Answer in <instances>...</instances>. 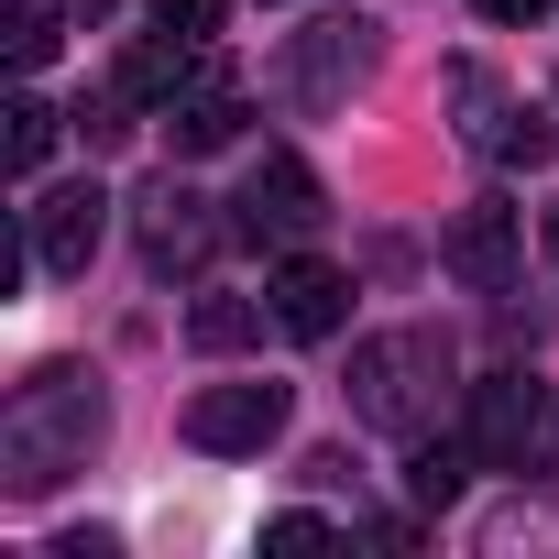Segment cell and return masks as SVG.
Here are the masks:
<instances>
[{
    "label": "cell",
    "instance_id": "cell-1",
    "mask_svg": "<svg viewBox=\"0 0 559 559\" xmlns=\"http://www.w3.org/2000/svg\"><path fill=\"white\" fill-rule=\"evenodd\" d=\"M99 439H110V384H99L88 362H45V373H23L12 406H0V483L34 504V493H56L67 472H88Z\"/></svg>",
    "mask_w": 559,
    "mask_h": 559
},
{
    "label": "cell",
    "instance_id": "cell-2",
    "mask_svg": "<svg viewBox=\"0 0 559 559\" xmlns=\"http://www.w3.org/2000/svg\"><path fill=\"white\" fill-rule=\"evenodd\" d=\"M450 373L461 362H450L439 330H384V341L352 352V417L384 428V439H428L439 406H450Z\"/></svg>",
    "mask_w": 559,
    "mask_h": 559
},
{
    "label": "cell",
    "instance_id": "cell-3",
    "mask_svg": "<svg viewBox=\"0 0 559 559\" xmlns=\"http://www.w3.org/2000/svg\"><path fill=\"white\" fill-rule=\"evenodd\" d=\"M472 450L483 472H548L559 461V406L537 373H483L472 384Z\"/></svg>",
    "mask_w": 559,
    "mask_h": 559
},
{
    "label": "cell",
    "instance_id": "cell-4",
    "mask_svg": "<svg viewBox=\"0 0 559 559\" xmlns=\"http://www.w3.org/2000/svg\"><path fill=\"white\" fill-rule=\"evenodd\" d=\"M274 439H286V384H209L187 406V450H209V461H241Z\"/></svg>",
    "mask_w": 559,
    "mask_h": 559
},
{
    "label": "cell",
    "instance_id": "cell-5",
    "mask_svg": "<svg viewBox=\"0 0 559 559\" xmlns=\"http://www.w3.org/2000/svg\"><path fill=\"white\" fill-rule=\"evenodd\" d=\"M23 230H34V263H45V274H88V252L110 241V198H99V176H78V187H45Z\"/></svg>",
    "mask_w": 559,
    "mask_h": 559
},
{
    "label": "cell",
    "instance_id": "cell-6",
    "mask_svg": "<svg viewBox=\"0 0 559 559\" xmlns=\"http://www.w3.org/2000/svg\"><path fill=\"white\" fill-rule=\"evenodd\" d=\"M319 219H330V187H319L297 154H263V165H252V187H241V230H252V241H308Z\"/></svg>",
    "mask_w": 559,
    "mask_h": 559
},
{
    "label": "cell",
    "instance_id": "cell-7",
    "mask_svg": "<svg viewBox=\"0 0 559 559\" xmlns=\"http://www.w3.org/2000/svg\"><path fill=\"white\" fill-rule=\"evenodd\" d=\"M274 330H286V341H330L341 319H352V274L341 263H319V252H286V263H274Z\"/></svg>",
    "mask_w": 559,
    "mask_h": 559
},
{
    "label": "cell",
    "instance_id": "cell-8",
    "mask_svg": "<svg viewBox=\"0 0 559 559\" xmlns=\"http://www.w3.org/2000/svg\"><path fill=\"white\" fill-rule=\"evenodd\" d=\"M219 252V219H209V198L187 187V176H165L154 198H143V263L154 274H198Z\"/></svg>",
    "mask_w": 559,
    "mask_h": 559
},
{
    "label": "cell",
    "instance_id": "cell-9",
    "mask_svg": "<svg viewBox=\"0 0 559 559\" xmlns=\"http://www.w3.org/2000/svg\"><path fill=\"white\" fill-rule=\"evenodd\" d=\"M362 78H373V23H308V34H297V99H308V110L352 99Z\"/></svg>",
    "mask_w": 559,
    "mask_h": 559
},
{
    "label": "cell",
    "instance_id": "cell-10",
    "mask_svg": "<svg viewBox=\"0 0 559 559\" xmlns=\"http://www.w3.org/2000/svg\"><path fill=\"white\" fill-rule=\"evenodd\" d=\"M515 263H526L515 209H461V219H450V274H461V286L504 297V286H515Z\"/></svg>",
    "mask_w": 559,
    "mask_h": 559
},
{
    "label": "cell",
    "instance_id": "cell-11",
    "mask_svg": "<svg viewBox=\"0 0 559 559\" xmlns=\"http://www.w3.org/2000/svg\"><path fill=\"white\" fill-rule=\"evenodd\" d=\"M165 132H176V154H187V165H198V154H230V143H241V88L209 67V78L165 110Z\"/></svg>",
    "mask_w": 559,
    "mask_h": 559
},
{
    "label": "cell",
    "instance_id": "cell-12",
    "mask_svg": "<svg viewBox=\"0 0 559 559\" xmlns=\"http://www.w3.org/2000/svg\"><path fill=\"white\" fill-rule=\"evenodd\" d=\"M472 472H483V450H472V439H417V450H406V493H417L428 515H439V504H461V493H472Z\"/></svg>",
    "mask_w": 559,
    "mask_h": 559
},
{
    "label": "cell",
    "instance_id": "cell-13",
    "mask_svg": "<svg viewBox=\"0 0 559 559\" xmlns=\"http://www.w3.org/2000/svg\"><path fill=\"white\" fill-rule=\"evenodd\" d=\"M187 341H198L209 362H230V352L263 341V308H252V297H198V308H187Z\"/></svg>",
    "mask_w": 559,
    "mask_h": 559
},
{
    "label": "cell",
    "instance_id": "cell-14",
    "mask_svg": "<svg viewBox=\"0 0 559 559\" xmlns=\"http://www.w3.org/2000/svg\"><path fill=\"white\" fill-rule=\"evenodd\" d=\"M0 121H12V176H45V154H56V132H67V110L56 99H12V110H0Z\"/></svg>",
    "mask_w": 559,
    "mask_h": 559
},
{
    "label": "cell",
    "instance_id": "cell-15",
    "mask_svg": "<svg viewBox=\"0 0 559 559\" xmlns=\"http://www.w3.org/2000/svg\"><path fill=\"white\" fill-rule=\"evenodd\" d=\"M56 34H67V23L45 12V0H12V12H0V45H12V67H45Z\"/></svg>",
    "mask_w": 559,
    "mask_h": 559
},
{
    "label": "cell",
    "instance_id": "cell-16",
    "mask_svg": "<svg viewBox=\"0 0 559 559\" xmlns=\"http://www.w3.org/2000/svg\"><path fill=\"white\" fill-rule=\"evenodd\" d=\"M548 143H559V121H548V110H526V99H515V110H504V132H493V154H504V165H548Z\"/></svg>",
    "mask_w": 559,
    "mask_h": 559
},
{
    "label": "cell",
    "instance_id": "cell-17",
    "mask_svg": "<svg viewBox=\"0 0 559 559\" xmlns=\"http://www.w3.org/2000/svg\"><path fill=\"white\" fill-rule=\"evenodd\" d=\"M330 537H341V526H330V515H308V504L263 526V548H274V559H308V548H330Z\"/></svg>",
    "mask_w": 559,
    "mask_h": 559
},
{
    "label": "cell",
    "instance_id": "cell-18",
    "mask_svg": "<svg viewBox=\"0 0 559 559\" xmlns=\"http://www.w3.org/2000/svg\"><path fill=\"white\" fill-rule=\"evenodd\" d=\"M154 23H165V34H187V45H209V34L230 23V0H154Z\"/></svg>",
    "mask_w": 559,
    "mask_h": 559
},
{
    "label": "cell",
    "instance_id": "cell-19",
    "mask_svg": "<svg viewBox=\"0 0 559 559\" xmlns=\"http://www.w3.org/2000/svg\"><path fill=\"white\" fill-rule=\"evenodd\" d=\"M110 548H121L110 526H67V537H56V559H110Z\"/></svg>",
    "mask_w": 559,
    "mask_h": 559
},
{
    "label": "cell",
    "instance_id": "cell-20",
    "mask_svg": "<svg viewBox=\"0 0 559 559\" xmlns=\"http://www.w3.org/2000/svg\"><path fill=\"white\" fill-rule=\"evenodd\" d=\"M548 0H483V23H537Z\"/></svg>",
    "mask_w": 559,
    "mask_h": 559
},
{
    "label": "cell",
    "instance_id": "cell-21",
    "mask_svg": "<svg viewBox=\"0 0 559 559\" xmlns=\"http://www.w3.org/2000/svg\"><path fill=\"white\" fill-rule=\"evenodd\" d=\"M67 12H88V23H99V12H110V0H67Z\"/></svg>",
    "mask_w": 559,
    "mask_h": 559
}]
</instances>
